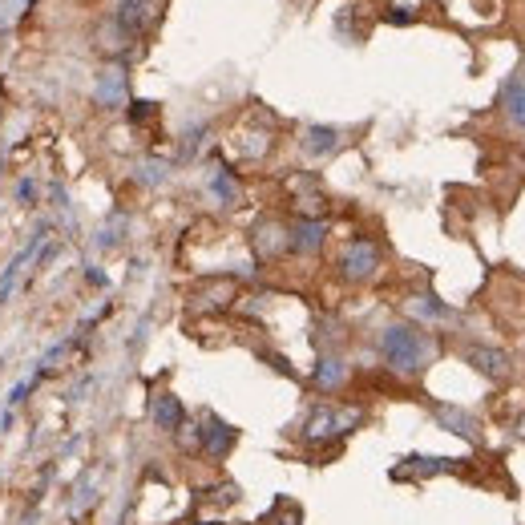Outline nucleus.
<instances>
[{
    "label": "nucleus",
    "instance_id": "obj_1",
    "mask_svg": "<svg viewBox=\"0 0 525 525\" xmlns=\"http://www.w3.org/2000/svg\"><path fill=\"white\" fill-rule=\"evenodd\" d=\"M380 356L396 376H420L437 356V340L416 324H388L380 332Z\"/></svg>",
    "mask_w": 525,
    "mask_h": 525
},
{
    "label": "nucleus",
    "instance_id": "obj_2",
    "mask_svg": "<svg viewBox=\"0 0 525 525\" xmlns=\"http://www.w3.org/2000/svg\"><path fill=\"white\" fill-rule=\"evenodd\" d=\"M364 420H368V412H364L360 404H315V408L307 412V420H303L299 437H303V445H311V449H324V445H336V441H344L348 433H356Z\"/></svg>",
    "mask_w": 525,
    "mask_h": 525
},
{
    "label": "nucleus",
    "instance_id": "obj_3",
    "mask_svg": "<svg viewBox=\"0 0 525 525\" xmlns=\"http://www.w3.org/2000/svg\"><path fill=\"white\" fill-rule=\"evenodd\" d=\"M380 267H384V255L372 239H352L336 259V271L344 283H372L380 275Z\"/></svg>",
    "mask_w": 525,
    "mask_h": 525
},
{
    "label": "nucleus",
    "instance_id": "obj_4",
    "mask_svg": "<svg viewBox=\"0 0 525 525\" xmlns=\"http://www.w3.org/2000/svg\"><path fill=\"white\" fill-rule=\"evenodd\" d=\"M235 445H239V429L235 425H227V420L215 416V412L198 416V453L206 461H227Z\"/></svg>",
    "mask_w": 525,
    "mask_h": 525
},
{
    "label": "nucleus",
    "instance_id": "obj_5",
    "mask_svg": "<svg viewBox=\"0 0 525 525\" xmlns=\"http://www.w3.org/2000/svg\"><path fill=\"white\" fill-rule=\"evenodd\" d=\"M251 251L259 263H275L291 251V227L279 223V219H259L251 227Z\"/></svg>",
    "mask_w": 525,
    "mask_h": 525
},
{
    "label": "nucleus",
    "instance_id": "obj_6",
    "mask_svg": "<svg viewBox=\"0 0 525 525\" xmlns=\"http://www.w3.org/2000/svg\"><path fill=\"white\" fill-rule=\"evenodd\" d=\"M465 364L473 368V372H481L485 380H493V384H505L509 376H513V356L505 352V348H493V344H465Z\"/></svg>",
    "mask_w": 525,
    "mask_h": 525
},
{
    "label": "nucleus",
    "instance_id": "obj_7",
    "mask_svg": "<svg viewBox=\"0 0 525 525\" xmlns=\"http://www.w3.org/2000/svg\"><path fill=\"white\" fill-rule=\"evenodd\" d=\"M235 295H239L235 279H206L190 291V311H223V307H231Z\"/></svg>",
    "mask_w": 525,
    "mask_h": 525
},
{
    "label": "nucleus",
    "instance_id": "obj_8",
    "mask_svg": "<svg viewBox=\"0 0 525 525\" xmlns=\"http://www.w3.org/2000/svg\"><path fill=\"white\" fill-rule=\"evenodd\" d=\"M93 101L101 105V110H122V105L130 101V85H126V69H122V65H110V69H101Z\"/></svg>",
    "mask_w": 525,
    "mask_h": 525
},
{
    "label": "nucleus",
    "instance_id": "obj_9",
    "mask_svg": "<svg viewBox=\"0 0 525 525\" xmlns=\"http://www.w3.org/2000/svg\"><path fill=\"white\" fill-rule=\"evenodd\" d=\"M150 420H154V429L158 433H178L186 425V408L174 392H154L150 400Z\"/></svg>",
    "mask_w": 525,
    "mask_h": 525
},
{
    "label": "nucleus",
    "instance_id": "obj_10",
    "mask_svg": "<svg viewBox=\"0 0 525 525\" xmlns=\"http://www.w3.org/2000/svg\"><path fill=\"white\" fill-rule=\"evenodd\" d=\"M501 110H505V118L517 130H525V69H513L505 77V85H501Z\"/></svg>",
    "mask_w": 525,
    "mask_h": 525
},
{
    "label": "nucleus",
    "instance_id": "obj_11",
    "mask_svg": "<svg viewBox=\"0 0 525 525\" xmlns=\"http://www.w3.org/2000/svg\"><path fill=\"white\" fill-rule=\"evenodd\" d=\"M433 416L441 420V425L449 429V433H457L461 441H481V425H477V416L473 412H465V408H457V404H437L433 408Z\"/></svg>",
    "mask_w": 525,
    "mask_h": 525
},
{
    "label": "nucleus",
    "instance_id": "obj_12",
    "mask_svg": "<svg viewBox=\"0 0 525 525\" xmlns=\"http://www.w3.org/2000/svg\"><path fill=\"white\" fill-rule=\"evenodd\" d=\"M328 239V223L324 219H295L291 223V251L295 255H315Z\"/></svg>",
    "mask_w": 525,
    "mask_h": 525
},
{
    "label": "nucleus",
    "instance_id": "obj_13",
    "mask_svg": "<svg viewBox=\"0 0 525 525\" xmlns=\"http://www.w3.org/2000/svg\"><path fill=\"white\" fill-rule=\"evenodd\" d=\"M344 380H348V364L340 360V356H332V352H324L320 360H315V372H311V384L320 388V392H340L344 388Z\"/></svg>",
    "mask_w": 525,
    "mask_h": 525
},
{
    "label": "nucleus",
    "instance_id": "obj_14",
    "mask_svg": "<svg viewBox=\"0 0 525 525\" xmlns=\"http://www.w3.org/2000/svg\"><path fill=\"white\" fill-rule=\"evenodd\" d=\"M114 25L126 33V37H142L146 25H150V0H122L118 13H114Z\"/></svg>",
    "mask_w": 525,
    "mask_h": 525
},
{
    "label": "nucleus",
    "instance_id": "obj_15",
    "mask_svg": "<svg viewBox=\"0 0 525 525\" xmlns=\"http://www.w3.org/2000/svg\"><path fill=\"white\" fill-rule=\"evenodd\" d=\"M461 461L457 457H404V465L396 469V477L412 473V477H437V473H457Z\"/></svg>",
    "mask_w": 525,
    "mask_h": 525
},
{
    "label": "nucleus",
    "instance_id": "obj_16",
    "mask_svg": "<svg viewBox=\"0 0 525 525\" xmlns=\"http://www.w3.org/2000/svg\"><path fill=\"white\" fill-rule=\"evenodd\" d=\"M332 150H340V130L336 126H307V134H303V154L307 158H328Z\"/></svg>",
    "mask_w": 525,
    "mask_h": 525
},
{
    "label": "nucleus",
    "instance_id": "obj_17",
    "mask_svg": "<svg viewBox=\"0 0 525 525\" xmlns=\"http://www.w3.org/2000/svg\"><path fill=\"white\" fill-rule=\"evenodd\" d=\"M210 194H215L223 206H239V202H243V186H239V178H235L227 166L210 170Z\"/></svg>",
    "mask_w": 525,
    "mask_h": 525
},
{
    "label": "nucleus",
    "instance_id": "obj_18",
    "mask_svg": "<svg viewBox=\"0 0 525 525\" xmlns=\"http://www.w3.org/2000/svg\"><path fill=\"white\" fill-rule=\"evenodd\" d=\"M271 130H239V138H235V150L247 158V162H259V158H267V150H271Z\"/></svg>",
    "mask_w": 525,
    "mask_h": 525
},
{
    "label": "nucleus",
    "instance_id": "obj_19",
    "mask_svg": "<svg viewBox=\"0 0 525 525\" xmlns=\"http://www.w3.org/2000/svg\"><path fill=\"white\" fill-rule=\"evenodd\" d=\"M267 525H303V513H299V505H295V501H275V509H271Z\"/></svg>",
    "mask_w": 525,
    "mask_h": 525
},
{
    "label": "nucleus",
    "instance_id": "obj_20",
    "mask_svg": "<svg viewBox=\"0 0 525 525\" xmlns=\"http://www.w3.org/2000/svg\"><path fill=\"white\" fill-rule=\"evenodd\" d=\"M138 178H142L146 186H158V182H166V166H162V162H142V166H138Z\"/></svg>",
    "mask_w": 525,
    "mask_h": 525
},
{
    "label": "nucleus",
    "instance_id": "obj_21",
    "mask_svg": "<svg viewBox=\"0 0 525 525\" xmlns=\"http://www.w3.org/2000/svg\"><path fill=\"white\" fill-rule=\"evenodd\" d=\"M134 122H146V118H154V101H134Z\"/></svg>",
    "mask_w": 525,
    "mask_h": 525
},
{
    "label": "nucleus",
    "instance_id": "obj_22",
    "mask_svg": "<svg viewBox=\"0 0 525 525\" xmlns=\"http://www.w3.org/2000/svg\"><path fill=\"white\" fill-rule=\"evenodd\" d=\"M513 433H517V437L525 441V416H521V420H517V425H513Z\"/></svg>",
    "mask_w": 525,
    "mask_h": 525
}]
</instances>
